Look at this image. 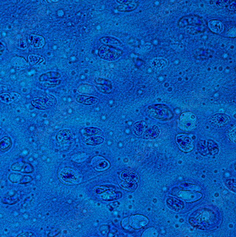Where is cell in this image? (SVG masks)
Wrapping results in <instances>:
<instances>
[{"label": "cell", "instance_id": "29", "mask_svg": "<svg viewBox=\"0 0 236 237\" xmlns=\"http://www.w3.org/2000/svg\"><path fill=\"white\" fill-rule=\"evenodd\" d=\"M0 100H1L2 102H5V103H9V102H11V96H10V94L4 93L0 94Z\"/></svg>", "mask_w": 236, "mask_h": 237}, {"label": "cell", "instance_id": "34", "mask_svg": "<svg viewBox=\"0 0 236 237\" xmlns=\"http://www.w3.org/2000/svg\"><path fill=\"white\" fill-rule=\"evenodd\" d=\"M227 36L228 37H231V38L235 37V27H231V29L228 31Z\"/></svg>", "mask_w": 236, "mask_h": 237}, {"label": "cell", "instance_id": "25", "mask_svg": "<svg viewBox=\"0 0 236 237\" xmlns=\"http://www.w3.org/2000/svg\"><path fill=\"white\" fill-rule=\"evenodd\" d=\"M102 131L99 128H94V127H89L86 128L84 129V134L85 136H94L96 135H99V134H102Z\"/></svg>", "mask_w": 236, "mask_h": 237}, {"label": "cell", "instance_id": "9", "mask_svg": "<svg viewBox=\"0 0 236 237\" xmlns=\"http://www.w3.org/2000/svg\"><path fill=\"white\" fill-rule=\"evenodd\" d=\"M148 224V219L145 216L140 215V214H136L130 216L129 218V224L131 227L135 229H139L144 227Z\"/></svg>", "mask_w": 236, "mask_h": 237}, {"label": "cell", "instance_id": "19", "mask_svg": "<svg viewBox=\"0 0 236 237\" xmlns=\"http://www.w3.org/2000/svg\"><path fill=\"white\" fill-rule=\"evenodd\" d=\"M167 65V61L164 58H155L151 63V66L155 70H162Z\"/></svg>", "mask_w": 236, "mask_h": 237}, {"label": "cell", "instance_id": "3", "mask_svg": "<svg viewBox=\"0 0 236 237\" xmlns=\"http://www.w3.org/2000/svg\"><path fill=\"white\" fill-rule=\"evenodd\" d=\"M146 113L150 118L161 121L170 120L173 117V113L168 106L165 104H154L147 108Z\"/></svg>", "mask_w": 236, "mask_h": 237}, {"label": "cell", "instance_id": "35", "mask_svg": "<svg viewBox=\"0 0 236 237\" xmlns=\"http://www.w3.org/2000/svg\"><path fill=\"white\" fill-rule=\"evenodd\" d=\"M18 237H36V235L31 232H26L22 233Z\"/></svg>", "mask_w": 236, "mask_h": 237}, {"label": "cell", "instance_id": "13", "mask_svg": "<svg viewBox=\"0 0 236 237\" xmlns=\"http://www.w3.org/2000/svg\"><path fill=\"white\" fill-rule=\"evenodd\" d=\"M138 4L139 2L136 1V0H126V2L124 4L118 5L117 9L119 11H122V12L134 11L138 7Z\"/></svg>", "mask_w": 236, "mask_h": 237}, {"label": "cell", "instance_id": "18", "mask_svg": "<svg viewBox=\"0 0 236 237\" xmlns=\"http://www.w3.org/2000/svg\"><path fill=\"white\" fill-rule=\"evenodd\" d=\"M159 135H160V129L158 126H153L145 131L143 137L146 139H153V138H157Z\"/></svg>", "mask_w": 236, "mask_h": 237}, {"label": "cell", "instance_id": "11", "mask_svg": "<svg viewBox=\"0 0 236 237\" xmlns=\"http://www.w3.org/2000/svg\"><path fill=\"white\" fill-rule=\"evenodd\" d=\"M166 202L167 207L174 212H179L184 207V204L182 201L175 198H172V197L167 198Z\"/></svg>", "mask_w": 236, "mask_h": 237}, {"label": "cell", "instance_id": "8", "mask_svg": "<svg viewBox=\"0 0 236 237\" xmlns=\"http://www.w3.org/2000/svg\"><path fill=\"white\" fill-rule=\"evenodd\" d=\"M231 118L230 116L225 114H216L209 118V122L214 128H221L225 127L229 124Z\"/></svg>", "mask_w": 236, "mask_h": 237}, {"label": "cell", "instance_id": "1", "mask_svg": "<svg viewBox=\"0 0 236 237\" xmlns=\"http://www.w3.org/2000/svg\"><path fill=\"white\" fill-rule=\"evenodd\" d=\"M179 28H189V31L201 33L206 29V21L203 17L197 15L184 16L179 20L177 24Z\"/></svg>", "mask_w": 236, "mask_h": 237}, {"label": "cell", "instance_id": "22", "mask_svg": "<svg viewBox=\"0 0 236 237\" xmlns=\"http://www.w3.org/2000/svg\"><path fill=\"white\" fill-rule=\"evenodd\" d=\"M104 138H103L102 136H94L87 138L85 142L87 145L96 146V145H99V144H102L103 142H104Z\"/></svg>", "mask_w": 236, "mask_h": 237}, {"label": "cell", "instance_id": "14", "mask_svg": "<svg viewBox=\"0 0 236 237\" xmlns=\"http://www.w3.org/2000/svg\"><path fill=\"white\" fill-rule=\"evenodd\" d=\"M208 27L211 31L220 34L224 31V25L221 21L217 19H211L208 22Z\"/></svg>", "mask_w": 236, "mask_h": 237}, {"label": "cell", "instance_id": "4", "mask_svg": "<svg viewBox=\"0 0 236 237\" xmlns=\"http://www.w3.org/2000/svg\"><path fill=\"white\" fill-rule=\"evenodd\" d=\"M98 55L102 59L105 61H115L121 57L123 51L114 46L103 45L99 49Z\"/></svg>", "mask_w": 236, "mask_h": 237}, {"label": "cell", "instance_id": "30", "mask_svg": "<svg viewBox=\"0 0 236 237\" xmlns=\"http://www.w3.org/2000/svg\"><path fill=\"white\" fill-rule=\"evenodd\" d=\"M41 59V58L38 57L37 55H31L29 56V63L31 64V65H34V64H36L38 63V62H39V60Z\"/></svg>", "mask_w": 236, "mask_h": 237}, {"label": "cell", "instance_id": "20", "mask_svg": "<svg viewBox=\"0 0 236 237\" xmlns=\"http://www.w3.org/2000/svg\"><path fill=\"white\" fill-rule=\"evenodd\" d=\"M147 128V124L143 121L136 122L134 125V133L137 136H140L143 134V132L146 131Z\"/></svg>", "mask_w": 236, "mask_h": 237}, {"label": "cell", "instance_id": "36", "mask_svg": "<svg viewBox=\"0 0 236 237\" xmlns=\"http://www.w3.org/2000/svg\"><path fill=\"white\" fill-rule=\"evenodd\" d=\"M5 46L2 43L0 42V55H2V54L4 53V52H5Z\"/></svg>", "mask_w": 236, "mask_h": 237}, {"label": "cell", "instance_id": "5", "mask_svg": "<svg viewBox=\"0 0 236 237\" xmlns=\"http://www.w3.org/2000/svg\"><path fill=\"white\" fill-rule=\"evenodd\" d=\"M197 118L195 114L190 112H184L178 120V126L184 131H191L197 126Z\"/></svg>", "mask_w": 236, "mask_h": 237}, {"label": "cell", "instance_id": "28", "mask_svg": "<svg viewBox=\"0 0 236 237\" xmlns=\"http://www.w3.org/2000/svg\"><path fill=\"white\" fill-rule=\"evenodd\" d=\"M235 126H234L233 127H231L229 129H228L226 131L227 137L228 138L230 141H231L235 142Z\"/></svg>", "mask_w": 236, "mask_h": 237}, {"label": "cell", "instance_id": "10", "mask_svg": "<svg viewBox=\"0 0 236 237\" xmlns=\"http://www.w3.org/2000/svg\"><path fill=\"white\" fill-rule=\"evenodd\" d=\"M119 178L123 181L131 182V183H137L139 180L138 175L134 171H131V170H124V171L121 172Z\"/></svg>", "mask_w": 236, "mask_h": 237}, {"label": "cell", "instance_id": "7", "mask_svg": "<svg viewBox=\"0 0 236 237\" xmlns=\"http://www.w3.org/2000/svg\"><path fill=\"white\" fill-rule=\"evenodd\" d=\"M176 143L181 150L184 152H190L194 148V142L191 138L187 134H179L175 137Z\"/></svg>", "mask_w": 236, "mask_h": 237}, {"label": "cell", "instance_id": "6", "mask_svg": "<svg viewBox=\"0 0 236 237\" xmlns=\"http://www.w3.org/2000/svg\"><path fill=\"white\" fill-rule=\"evenodd\" d=\"M60 180L68 184H76L80 181V175L72 168H65L59 174Z\"/></svg>", "mask_w": 236, "mask_h": 237}, {"label": "cell", "instance_id": "24", "mask_svg": "<svg viewBox=\"0 0 236 237\" xmlns=\"http://www.w3.org/2000/svg\"><path fill=\"white\" fill-rule=\"evenodd\" d=\"M121 188L126 190L127 191H135L138 188V184L137 183H131V182H127L125 181H122L119 183Z\"/></svg>", "mask_w": 236, "mask_h": 237}, {"label": "cell", "instance_id": "2", "mask_svg": "<svg viewBox=\"0 0 236 237\" xmlns=\"http://www.w3.org/2000/svg\"><path fill=\"white\" fill-rule=\"evenodd\" d=\"M189 221L196 227L206 229L214 222V214L208 210L198 211L195 214H193Z\"/></svg>", "mask_w": 236, "mask_h": 237}, {"label": "cell", "instance_id": "15", "mask_svg": "<svg viewBox=\"0 0 236 237\" xmlns=\"http://www.w3.org/2000/svg\"><path fill=\"white\" fill-rule=\"evenodd\" d=\"M29 41L30 45L34 49H41L45 45V39L43 36L39 35L31 34L29 36Z\"/></svg>", "mask_w": 236, "mask_h": 237}, {"label": "cell", "instance_id": "31", "mask_svg": "<svg viewBox=\"0 0 236 237\" xmlns=\"http://www.w3.org/2000/svg\"><path fill=\"white\" fill-rule=\"evenodd\" d=\"M96 89L101 92L103 93H109L111 92V88H109L108 86L103 85V86H96Z\"/></svg>", "mask_w": 236, "mask_h": 237}, {"label": "cell", "instance_id": "27", "mask_svg": "<svg viewBox=\"0 0 236 237\" xmlns=\"http://www.w3.org/2000/svg\"><path fill=\"white\" fill-rule=\"evenodd\" d=\"M157 232L154 228H150L145 231L141 237H157Z\"/></svg>", "mask_w": 236, "mask_h": 237}, {"label": "cell", "instance_id": "32", "mask_svg": "<svg viewBox=\"0 0 236 237\" xmlns=\"http://www.w3.org/2000/svg\"><path fill=\"white\" fill-rule=\"evenodd\" d=\"M231 2H233V1H224V0H218V1L216 2V4L217 6L219 7H225V6H228L230 5V4Z\"/></svg>", "mask_w": 236, "mask_h": 237}, {"label": "cell", "instance_id": "23", "mask_svg": "<svg viewBox=\"0 0 236 237\" xmlns=\"http://www.w3.org/2000/svg\"><path fill=\"white\" fill-rule=\"evenodd\" d=\"M60 77V74L56 72H48V73L42 74L39 77L40 81H45L48 79H57Z\"/></svg>", "mask_w": 236, "mask_h": 237}, {"label": "cell", "instance_id": "17", "mask_svg": "<svg viewBox=\"0 0 236 237\" xmlns=\"http://www.w3.org/2000/svg\"><path fill=\"white\" fill-rule=\"evenodd\" d=\"M99 41L103 44L108 46H123L124 44L120 40L115 37L112 36H104L101 38L99 39Z\"/></svg>", "mask_w": 236, "mask_h": 237}, {"label": "cell", "instance_id": "33", "mask_svg": "<svg viewBox=\"0 0 236 237\" xmlns=\"http://www.w3.org/2000/svg\"><path fill=\"white\" fill-rule=\"evenodd\" d=\"M228 188L231 189V190H233V192H235V182L234 181V180H230L227 182Z\"/></svg>", "mask_w": 236, "mask_h": 237}, {"label": "cell", "instance_id": "12", "mask_svg": "<svg viewBox=\"0 0 236 237\" xmlns=\"http://www.w3.org/2000/svg\"><path fill=\"white\" fill-rule=\"evenodd\" d=\"M92 165L96 170H106L110 166L109 162L100 156L94 157L92 160Z\"/></svg>", "mask_w": 236, "mask_h": 237}, {"label": "cell", "instance_id": "21", "mask_svg": "<svg viewBox=\"0 0 236 237\" xmlns=\"http://www.w3.org/2000/svg\"><path fill=\"white\" fill-rule=\"evenodd\" d=\"M12 141L9 136H5L0 140V151L6 152L11 147Z\"/></svg>", "mask_w": 236, "mask_h": 237}, {"label": "cell", "instance_id": "16", "mask_svg": "<svg viewBox=\"0 0 236 237\" xmlns=\"http://www.w3.org/2000/svg\"><path fill=\"white\" fill-rule=\"evenodd\" d=\"M76 100L79 103L83 104L84 105H93L99 101L97 97L87 95H78L76 97Z\"/></svg>", "mask_w": 236, "mask_h": 237}, {"label": "cell", "instance_id": "26", "mask_svg": "<svg viewBox=\"0 0 236 237\" xmlns=\"http://www.w3.org/2000/svg\"><path fill=\"white\" fill-rule=\"evenodd\" d=\"M208 148H209L211 154H212V155L216 154L218 153V152H219V147H218V145L216 142L213 141V140L208 141Z\"/></svg>", "mask_w": 236, "mask_h": 237}]
</instances>
